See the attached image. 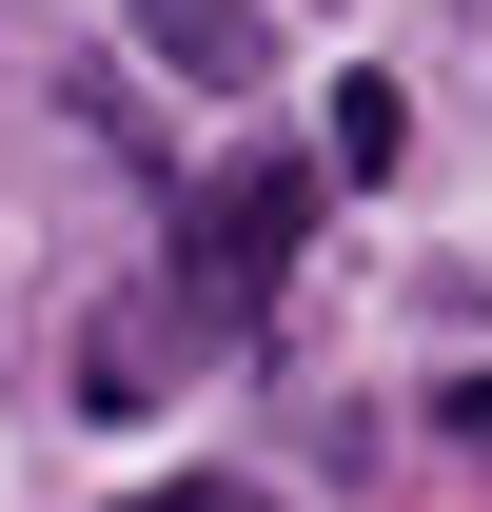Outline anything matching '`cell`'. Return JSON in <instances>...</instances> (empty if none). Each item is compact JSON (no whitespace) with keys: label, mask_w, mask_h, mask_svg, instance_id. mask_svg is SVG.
I'll use <instances>...</instances> for the list:
<instances>
[{"label":"cell","mask_w":492,"mask_h":512,"mask_svg":"<svg viewBox=\"0 0 492 512\" xmlns=\"http://www.w3.org/2000/svg\"><path fill=\"white\" fill-rule=\"evenodd\" d=\"M138 512H276V493H237V473H178V493H138Z\"/></svg>","instance_id":"3957f363"},{"label":"cell","mask_w":492,"mask_h":512,"mask_svg":"<svg viewBox=\"0 0 492 512\" xmlns=\"http://www.w3.org/2000/svg\"><path fill=\"white\" fill-rule=\"evenodd\" d=\"M296 237H315V178H296V158H237V178L197 197V237H178V316H197V335H237L256 296L296 276Z\"/></svg>","instance_id":"6da1fadb"},{"label":"cell","mask_w":492,"mask_h":512,"mask_svg":"<svg viewBox=\"0 0 492 512\" xmlns=\"http://www.w3.org/2000/svg\"><path fill=\"white\" fill-rule=\"evenodd\" d=\"M138 40H158V79H197V99H237V79H276V40H256V0H119Z\"/></svg>","instance_id":"7a4b0ae2"}]
</instances>
